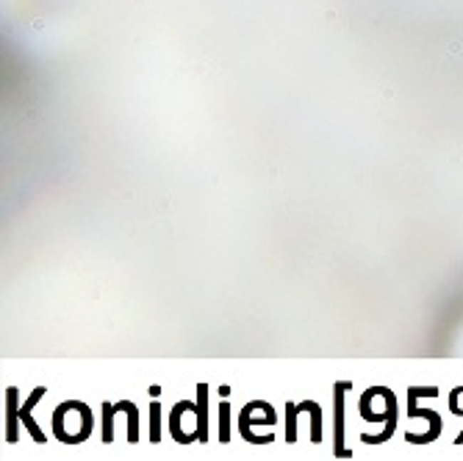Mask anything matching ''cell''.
Masks as SVG:
<instances>
[{"label":"cell","instance_id":"1","mask_svg":"<svg viewBox=\"0 0 463 461\" xmlns=\"http://www.w3.org/2000/svg\"><path fill=\"white\" fill-rule=\"evenodd\" d=\"M20 400H17V389L11 386L6 392V439L17 442V422H20Z\"/></svg>","mask_w":463,"mask_h":461},{"label":"cell","instance_id":"2","mask_svg":"<svg viewBox=\"0 0 463 461\" xmlns=\"http://www.w3.org/2000/svg\"><path fill=\"white\" fill-rule=\"evenodd\" d=\"M347 389H350V384L335 386V456H350L344 450V400H341V395Z\"/></svg>","mask_w":463,"mask_h":461},{"label":"cell","instance_id":"3","mask_svg":"<svg viewBox=\"0 0 463 461\" xmlns=\"http://www.w3.org/2000/svg\"><path fill=\"white\" fill-rule=\"evenodd\" d=\"M45 392H48V389H45V386H39V389H36V392H33V395L28 397V403H26V406L20 409V417H23V422H26V428H28V431H31V436H33V439H36L39 445H45V442H48V436H45V434H42V431H39V425H36V420H31V406H36V403H39V397H45Z\"/></svg>","mask_w":463,"mask_h":461},{"label":"cell","instance_id":"4","mask_svg":"<svg viewBox=\"0 0 463 461\" xmlns=\"http://www.w3.org/2000/svg\"><path fill=\"white\" fill-rule=\"evenodd\" d=\"M197 434H200V442H206L208 439V428H206V397H208V386L206 384H200L197 386Z\"/></svg>","mask_w":463,"mask_h":461},{"label":"cell","instance_id":"5","mask_svg":"<svg viewBox=\"0 0 463 461\" xmlns=\"http://www.w3.org/2000/svg\"><path fill=\"white\" fill-rule=\"evenodd\" d=\"M219 422H222V431H219V442H228L231 439V406L222 400L219 406Z\"/></svg>","mask_w":463,"mask_h":461},{"label":"cell","instance_id":"6","mask_svg":"<svg viewBox=\"0 0 463 461\" xmlns=\"http://www.w3.org/2000/svg\"><path fill=\"white\" fill-rule=\"evenodd\" d=\"M306 403H308V409L313 411V431H311V439L319 442V439H322V411H319V406H316L313 400H306Z\"/></svg>","mask_w":463,"mask_h":461},{"label":"cell","instance_id":"7","mask_svg":"<svg viewBox=\"0 0 463 461\" xmlns=\"http://www.w3.org/2000/svg\"><path fill=\"white\" fill-rule=\"evenodd\" d=\"M300 411L297 403H288L286 406V417H288V431H286V442H297V428H294V414Z\"/></svg>","mask_w":463,"mask_h":461},{"label":"cell","instance_id":"8","mask_svg":"<svg viewBox=\"0 0 463 461\" xmlns=\"http://www.w3.org/2000/svg\"><path fill=\"white\" fill-rule=\"evenodd\" d=\"M111 414H114V406H103V442H111Z\"/></svg>","mask_w":463,"mask_h":461},{"label":"cell","instance_id":"9","mask_svg":"<svg viewBox=\"0 0 463 461\" xmlns=\"http://www.w3.org/2000/svg\"><path fill=\"white\" fill-rule=\"evenodd\" d=\"M449 409L455 414H463V389H455L452 397H449Z\"/></svg>","mask_w":463,"mask_h":461},{"label":"cell","instance_id":"10","mask_svg":"<svg viewBox=\"0 0 463 461\" xmlns=\"http://www.w3.org/2000/svg\"><path fill=\"white\" fill-rule=\"evenodd\" d=\"M158 414H161V409H158V403H153V434H150L153 442L161 439V431H158Z\"/></svg>","mask_w":463,"mask_h":461},{"label":"cell","instance_id":"11","mask_svg":"<svg viewBox=\"0 0 463 461\" xmlns=\"http://www.w3.org/2000/svg\"><path fill=\"white\" fill-rule=\"evenodd\" d=\"M455 445H463V431L458 434V439H455Z\"/></svg>","mask_w":463,"mask_h":461}]
</instances>
